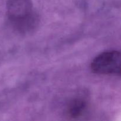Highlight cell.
Masks as SVG:
<instances>
[{
	"instance_id": "obj_1",
	"label": "cell",
	"mask_w": 121,
	"mask_h": 121,
	"mask_svg": "<svg viewBox=\"0 0 121 121\" xmlns=\"http://www.w3.org/2000/svg\"><path fill=\"white\" fill-rule=\"evenodd\" d=\"M6 9L11 26L18 33H30L39 26V16L32 0H7Z\"/></svg>"
},
{
	"instance_id": "obj_3",
	"label": "cell",
	"mask_w": 121,
	"mask_h": 121,
	"mask_svg": "<svg viewBox=\"0 0 121 121\" xmlns=\"http://www.w3.org/2000/svg\"><path fill=\"white\" fill-rule=\"evenodd\" d=\"M87 102L85 98L76 97L67 104L66 114L70 118L78 119L85 114L87 110Z\"/></svg>"
},
{
	"instance_id": "obj_2",
	"label": "cell",
	"mask_w": 121,
	"mask_h": 121,
	"mask_svg": "<svg viewBox=\"0 0 121 121\" xmlns=\"http://www.w3.org/2000/svg\"><path fill=\"white\" fill-rule=\"evenodd\" d=\"M121 53L119 51L104 52L97 56L91 64L93 73L99 74L121 75Z\"/></svg>"
}]
</instances>
